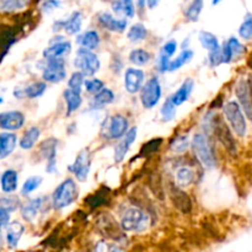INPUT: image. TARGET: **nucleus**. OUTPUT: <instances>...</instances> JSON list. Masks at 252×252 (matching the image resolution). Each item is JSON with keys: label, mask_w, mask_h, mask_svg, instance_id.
Listing matches in <instances>:
<instances>
[{"label": "nucleus", "mask_w": 252, "mask_h": 252, "mask_svg": "<svg viewBox=\"0 0 252 252\" xmlns=\"http://www.w3.org/2000/svg\"><path fill=\"white\" fill-rule=\"evenodd\" d=\"M78 185L73 179L68 177L63 182H61L52 193V206L56 211H62L71 206L78 199Z\"/></svg>", "instance_id": "f257e3e1"}, {"label": "nucleus", "mask_w": 252, "mask_h": 252, "mask_svg": "<svg viewBox=\"0 0 252 252\" xmlns=\"http://www.w3.org/2000/svg\"><path fill=\"white\" fill-rule=\"evenodd\" d=\"M191 147L198 161L206 169H213L217 164L213 147L211 144L208 135L204 133H197L191 140Z\"/></svg>", "instance_id": "f03ea898"}, {"label": "nucleus", "mask_w": 252, "mask_h": 252, "mask_svg": "<svg viewBox=\"0 0 252 252\" xmlns=\"http://www.w3.org/2000/svg\"><path fill=\"white\" fill-rule=\"evenodd\" d=\"M149 224V216L138 207H130V208L126 209L122 218H121V228L123 231L142 233V231L147 230Z\"/></svg>", "instance_id": "7ed1b4c3"}, {"label": "nucleus", "mask_w": 252, "mask_h": 252, "mask_svg": "<svg viewBox=\"0 0 252 252\" xmlns=\"http://www.w3.org/2000/svg\"><path fill=\"white\" fill-rule=\"evenodd\" d=\"M129 129V122L126 116L117 113L106 118L101 127V135L108 140L121 139Z\"/></svg>", "instance_id": "20e7f679"}, {"label": "nucleus", "mask_w": 252, "mask_h": 252, "mask_svg": "<svg viewBox=\"0 0 252 252\" xmlns=\"http://www.w3.org/2000/svg\"><path fill=\"white\" fill-rule=\"evenodd\" d=\"M73 64L85 76L96 75V73L101 68V62L98 59V57L93 51L83 48V47H79Z\"/></svg>", "instance_id": "39448f33"}, {"label": "nucleus", "mask_w": 252, "mask_h": 252, "mask_svg": "<svg viewBox=\"0 0 252 252\" xmlns=\"http://www.w3.org/2000/svg\"><path fill=\"white\" fill-rule=\"evenodd\" d=\"M223 111L224 116H225L226 121L229 122L234 133L238 137H245L246 132H248V125H246L245 116H244V112L241 110L239 102H236V101H229V102H226L224 105Z\"/></svg>", "instance_id": "423d86ee"}, {"label": "nucleus", "mask_w": 252, "mask_h": 252, "mask_svg": "<svg viewBox=\"0 0 252 252\" xmlns=\"http://www.w3.org/2000/svg\"><path fill=\"white\" fill-rule=\"evenodd\" d=\"M140 102L142 106L147 110H152L155 106L159 103L160 98H161V84H160L159 79L157 76H152L143 84L142 89H140Z\"/></svg>", "instance_id": "0eeeda50"}, {"label": "nucleus", "mask_w": 252, "mask_h": 252, "mask_svg": "<svg viewBox=\"0 0 252 252\" xmlns=\"http://www.w3.org/2000/svg\"><path fill=\"white\" fill-rule=\"evenodd\" d=\"M42 79L44 83L59 84L66 79L64 59H44L42 68Z\"/></svg>", "instance_id": "6e6552de"}, {"label": "nucleus", "mask_w": 252, "mask_h": 252, "mask_svg": "<svg viewBox=\"0 0 252 252\" xmlns=\"http://www.w3.org/2000/svg\"><path fill=\"white\" fill-rule=\"evenodd\" d=\"M91 170V153L88 148H84L76 155L73 164L69 166V171L75 176L79 182H85L88 180Z\"/></svg>", "instance_id": "1a4fd4ad"}, {"label": "nucleus", "mask_w": 252, "mask_h": 252, "mask_svg": "<svg viewBox=\"0 0 252 252\" xmlns=\"http://www.w3.org/2000/svg\"><path fill=\"white\" fill-rule=\"evenodd\" d=\"M211 125H212V128H213V130L216 132L218 139L221 142V144L228 149V152H230L231 154H235L236 153L235 140H234L230 129H229V127L226 126V123L224 122L220 117H214L211 120Z\"/></svg>", "instance_id": "9d476101"}, {"label": "nucleus", "mask_w": 252, "mask_h": 252, "mask_svg": "<svg viewBox=\"0 0 252 252\" xmlns=\"http://www.w3.org/2000/svg\"><path fill=\"white\" fill-rule=\"evenodd\" d=\"M236 97L239 100L241 110L252 122V84L241 79L235 88Z\"/></svg>", "instance_id": "9b49d317"}, {"label": "nucleus", "mask_w": 252, "mask_h": 252, "mask_svg": "<svg viewBox=\"0 0 252 252\" xmlns=\"http://www.w3.org/2000/svg\"><path fill=\"white\" fill-rule=\"evenodd\" d=\"M26 122V117L21 111H5L0 113V129L5 132H15L21 129Z\"/></svg>", "instance_id": "f8f14e48"}, {"label": "nucleus", "mask_w": 252, "mask_h": 252, "mask_svg": "<svg viewBox=\"0 0 252 252\" xmlns=\"http://www.w3.org/2000/svg\"><path fill=\"white\" fill-rule=\"evenodd\" d=\"M71 52V43L69 41H65L63 36H59V38H54L51 41L47 48L43 51L44 59H64L66 56H69Z\"/></svg>", "instance_id": "ddd939ff"}, {"label": "nucleus", "mask_w": 252, "mask_h": 252, "mask_svg": "<svg viewBox=\"0 0 252 252\" xmlns=\"http://www.w3.org/2000/svg\"><path fill=\"white\" fill-rule=\"evenodd\" d=\"M138 134V128L132 127L127 130L125 135L121 138V140L118 142V144L115 147V152H113V160H115L116 164H120L125 160L126 155L129 152L130 147H132L133 143L137 139Z\"/></svg>", "instance_id": "4468645a"}, {"label": "nucleus", "mask_w": 252, "mask_h": 252, "mask_svg": "<svg viewBox=\"0 0 252 252\" xmlns=\"http://www.w3.org/2000/svg\"><path fill=\"white\" fill-rule=\"evenodd\" d=\"M57 144L58 140L56 138H48L44 140L39 148V153L47 160L46 171L48 174H57Z\"/></svg>", "instance_id": "2eb2a0df"}, {"label": "nucleus", "mask_w": 252, "mask_h": 252, "mask_svg": "<svg viewBox=\"0 0 252 252\" xmlns=\"http://www.w3.org/2000/svg\"><path fill=\"white\" fill-rule=\"evenodd\" d=\"M83 26V15L79 11H74L68 19L58 20L54 22L53 31L64 30L68 34H78Z\"/></svg>", "instance_id": "dca6fc26"}, {"label": "nucleus", "mask_w": 252, "mask_h": 252, "mask_svg": "<svg viewBox=\"0 0 252 252\" xmlns=\"http://www.w3.org/2000/svg\"><path fill=\"white\" fill-rule=\"evenodd\" d=\"M97 21L103 29L115 33H123L128 26V21L125 17H115L110 12H101L97 16Z\"/></svg>", "instance_id": "f3484780"}, {"label": "nucleus", "mask_w": 252, "mask_h": 252, "mask_svg": "<svg viewBox=\"0 0 252 252\" xmlns=\"http://www.w3.org/2000/svg\"><path fill=\"white\" fill-rule=\"evenodd\" d=\"M145 74L139 68H128L125 73V88L129 94L139 93L144 84Z\"/></svg>", "instance_id": "a211bd4d"}, {"label": "nucleus", "mask_w": 252, "mask_h": 252, "mask_svg": "<svg viewBox=\"0 0 252 252\" xmlns=\"http://www.w3.org/2000/svg\"><path fill=\"white\" fill-rule=\"evenodd\" d=\"M47 91V84L44 81H34L25 88H16L14 90V96L16 98H33L42 97Z\"/></svg>", "instance_id": "6ab92c4d"}, {"label": "nucleus", "mask_w": 252, "mask_h": 252, "mask_svg": "<svg viewBox=\"0 0 252 252\" xmlns=\"http://www.w3.org/2000/svg\"><path fill=\"white\" fill-rule=\"evenodd\" d=\"M193 89H194L193 79H191V78L186 79V80L181 84V86L177 89L176 93H175L174 95L170 96L172 100V102L175 103V106H177V107H179V106L184 105L185 102H187V100H189V96H191Z\"/></svg>", "instance_id": "aec40b11"}, {"label": "nucleus", "mask_w": 252, "mask_h": 252, "mask_svg": "<svg viewBox=\"0 0 252 252\" xmlns=\"http://www.w3.org/2000/svg\"><path fill=\"white\" fill-rule=\"evenodd\" d=\"M19 186V174L15 170H5L0 177V187L4 193H14Z\"/></svg>", "instance_id": "412c9836"}, {"label": "nucleus", "mask_w": 252, "mask_h": 252, "mask_svg": "<svg viewBox=\"0 0 252 252\" xmlns=\"http://www.w3.org/2000/svg\"><path fill=\"white\" fill-rule=\"evenodd\" d=\"M43 206V197H37L25 202L21 206V216L25 220L32 221Z\"/></svg>", "instance_id": "4be33fe9"}, {"label": "nucleus", "mask_w": 252, "mask_h": 252, "mask_svg": "<svg viewBox=\"0 0 252 252\" xmlns=\"http://www.w3.org/2000/svg\"><path fill=\"white\" fill-rule=\"evenodd\" d=\"M111 7L116 15L125 17V19L126 17L132 19L135 15L134 0H113Z\"/></svg>", "instance_id": "5701e85b"}, {"label": "nucleus", "mask_w": 252, "mask_h": 252, "mask_svg": "<svg viewBox=\"0 0 252 252\" xmlns=\"http://www.w3.org/2000/svg\"><path fill=\"white\" fill-rule=\"evenodd\" d=\"M100 34L96 30H88L86 32H84L83 34L76 37V43L80 47L86 49H90V51H94V49L97 48L100 46Z\"/></svg>", "instance_id": "b1692460"}, {"label": "nucleus", "mask_w": 252, "mask_h": 252, "mask_svg": "<svg viewBox=\"0 0 252 252\" xmlns=\"http://www.w3.org/2000/svg\"><path fill=\"white\" fill-rule=\"evenodd\" d=\"M17 145V137L12 132L0 133V158H7Z\"/></svg>", "instance_id": "393cba45"}, {"label": "nucleus", "mask_w": 252, "mask_h": 252, "mask_svg": "<svg viewBox=\"0 0 252 252\" xmlns=\"http://www.w3.org/2000/svg\"><path fill=\"white\" fill-rule=\"evenodd\" d=\"M175 181L179 189H186L191 186L194 181V171L189 166H181L176 170L175 174Z\"/></svg>", "instance_id": "a878e982"}, {"label": "nucleus", "mask_w": 252, "mask_h": 252, "mask_svg": "<svg viewBox=\"0 0 252 252\" xmlns=\"http://www.w3.org/2000/svg\"><path fill=\"white\" fill-rule=\"evenodd\" d=\"M39 135H41V129H39L37 126L30 127L29 129L24 133L21 139H20V148L24 150H31L32 148H34L36 143L38 142Z\"/></svg>", "instance_id": "bb28decb"}, {"label": "nucleus", "mask_w": 252, "mask_h": 252, "mask_svg": "<svg viewBox=\"0 0 252 252\" xmlns=\"http://www.w3.org/2000/svg\"><path fill=\"white\" fill-rule=\"evenodd\" d=\"M63 96L66 103V115L68 116L76 112L81 107V105H83V97H81L80 93L66 89V90H64Z\"/></svg>", "instance_id": "cd10ccee"}, {"label": "nucleus", "mask_w": 252, "mask_h": 252, "mask_svg": "<svg viewBox=\"0 0 252 252\" xmlns=\"http://www.w3.org/2000/svg\"><path fill=\"white\" fill-rule=\"evenodd\" d=\"M198 39L201 46L203 47L204 49H207L209 53H212V52H217L220 49V43H219L218 38H217L212 32L201 31L198 33Z\"/></svg>", "instance_id": "c85d7f7f"}, {"label": "nucleus", "mask_w": 252, "mask_h": 252, "mask_svg": "<svg viewBox=\"0 0 252 252\" xmlns=\"http://www.w3.org/2000/svg\"><path fill=\"white\" fill-rule=\"evenodd\" d=\"M22 234H24V225L21 223H19V221H14V223L7 225L6 241L10 248H15L17 245Z\"/></svg>", "instance_id": "c756f323"}, {"label": "nucleus", "mask_w": 252, "mask_h": 252, "mask_svg": "<svg viewBox=\"0 0 252 252\" xmlns=\"http://www.w3.org/2000/svg\"><path fill=\"white\" fill-rule=\"evenodd\" d=\"M194 56V52L189 48H185L182 49L181 53L174 59V61L170 62L169 65V71H176L179 69H181L182 66H185L186 64H189V62L192 61Z\"/></svg>", "instance_id": "7c9ffc66"}, {"label": "nucleus", "mask_w": 252, "mask_h": 252, "mask_svg": "<svg viewBox=\"0 0 252 252\" xmlns=\"http://www.w3.org/2000/svg\"><path fill=\"white\" fill-rule=\"evenodd\" d=\"M128 59H129V62L133 64V65L144 66L147 65V64L150 62V59H152V54H150L147 49L134 48L130 51L129 56H128Z\"/></svg>", "instance_id": "2f4dec72"}, {"label": "nucleus", "mask_w": 252, "mask_h": 252, "mask_svg": "<svg viewBox=\"0 0 252 252\" xmlns=\"http://www.w3.org/2000/svg\"><path fill=\"white\" fill-rule=\"evenodd\" d=\"M147 36H148L147 27H145L143 24H140V22L130 26L127 32L128 41L132 42V43H139V42L144 41V39L147 38Z\"/></svg>", "instance_id": "473e14b6"}, {"label": "nucleus", "mask_w": 252, "mask_h": 252, "mask_svg": "<svg viewBox=\"0 0 252 252\" xmlns=\"http://www.w3.org/2000/svg\"><path fill=\"white\" fill-rule=\"evenodd\" d=\"M203 0H192L189 6H187V9L185 10V16H186V19L191 22L198 21L199 15H201L202 10H203Z\"/></svg>", "instance_id": "72a5a7b5"}, {"label": "nucleus", "mask_w": 252, "mask_h": 252, "mask_svg": "<svg viewBox=\"0 0 252 252\" xmlns=\"http://www.w3.org/2000/svg\"><path fill=\"white\" fill-rule=\"evenodd\" d=\"M189 147H191V140L186 134L179 135L170 143V149L174 154H184L189 150Z\"/></svg>", "instance_id": "f704fd0d"}, {"label": "nucleus", "mask_w": 252, "mask_h": 252, "mask_svg": "<svg viewBox=\"0 0 252 252\" xmlns=\"http://www.w3.org/2000/svg\"><path fill=\"white\" fill-rule=\"evenodd\" d=\"M43 182V177L42 176H31L24 182L22 185V189H21V196L27 197L29 194H31L32 192L36 191L37 189H39V186L42 185Z\"/></svg>", "instance_id": "c9c22d12"}, {"label": "nucleus", "mask_w": 252, "mask_h": 252, "mask_svg": "<svg viewBox=\"0 0 252 252\" xmlns=\"http://www.w3.org/2000/svg\"><path fill=\"white\" fill-rule=\"evenodd\" d=\"M176 111L177 106H175V103L172 102L171 97L167 98L164 102V105L161 106V110H160V115H161L162 122H170V121L174 120L176 117Z\"/></svg>", "instance_id": "e433bc0d"}, {"label": "nucleus", "mask_w": 252, "mask_h": 252, "mask_svg": "<svg viewBox=\"0 0 252 252\" xmlns=\"http://www.w3.org/2000/svg\"><path fill=\"white\" fill-rule=\"evenodd\" d=\"M113 101H115V94L108 88H103L102 90L94 95V102L96 105H110Z\"/></svg>", "instance_id": "4c0bfd02"}, {"label": "nucleus", "mask_w": 252, "mask_h": 252, "mask_svg": "<svg viewBox=\"0 0 252 252\" xmlns=\"http://www.w3.org/2000/svg\"><path fill=\"white\" fill-rule=\"evenodd\" d=\"M84 81H85V75L79 70L74 71L68 80V89L81 94V90H83V86H84Z\"/></svg>", "instance_id": "58836bf2"}, {"label": "nucleus", "mask_w": 252, "mask_h": 252, "mask_svg": "<svg viewBox=\"0 0 252 252\" xmlns=\"http://www.w3.org/2000/svg\"><path fill=\"white\" fill-rule=\"evenodd\" d=\"M29 2L30 0H2L0 9L5 12H12L16 11V10L24 9Z\"/></svg>", "instance_id": "ea45409f"}, {"label": "nucleus", "mask_w": 252, "mask_h": 252, "mask_svg": "<svg viewBox=\"0 0 252 252\" xmlns=\"http://www.w3.org/2000/svg\"><path fill=\"white\" fill-rule=\"evenodd\" d=\"M84 88H85V90L88 91L89 94L95 95V94H97L98 91H101L105 88V84H103L102 80H100V79L97 78L85 79V81H84Z\"/></svg>", "instance_id": "a19ab883"}, {"label": "nucleus", "mask_w": 252, "mask_h": 252, "mask_svg": "<svg viewBox=\"0 0 252 252\" xmlns=\"http://www.w3.org/2000/svg\"><path fill=\"white\" fill-rule=\"evenodd\" d=\"M20 201L19 197L12 196V194H7V196L1 197L0 198V207L6 209L7 212H14L19 208Z\"/></svg>", "instance_id": "79ce46f5"}, {"label": "nucleus", "mask_w": 252, "mask_h": 252, "mask_svg": "<svg viewBox=\"0 0 252 252\" xmlns=\"http://www.w3.org/2000/svg\"><path fill=\"white\" fill-rule=\"evenodd\" d=\"M239 34L244 39H252V15H246L245 20L239 27Z\"/></svg>", "instance_id": "37998d69"}, {"label": "nucleus", "mask_w": 252, "mask_h": 252, "mask_svg": "<svg viewBox=\"0 0 252 252\" xmlns=\"http://www.w3.org/2000/svg\"><path fill=\"white\" fill-rule=\"evenodd\" d=\"M226 44H228L229 48H230L231 53H233V57L238 56V54H241L244 51H245L244 46L240 43V41H239L236 37H230V38L226 41Z\"/></svg>", "instance_id": "c03bdc74"}, {"label": "nucleus", "mask_w": 252, "mask_h": 252, "mask_svg": "<svg viewBox=\"0 0 252 252\" xmlns=\"http://www.w3.org/2000/svg\"><path fill=\"white\" fill-rule=\"evenodd\" d=\"M62 6L61 0H44L43 4L41 5V10L43 14H51L54 10L59 9Z\"/></svg>", "instance_id": "a18cd8bd"}, {"label": "nucleus", "mask_w": 252, "mask_h": 252, "mask_svg": "<svg viewBox=\"0 0 252 252\" xmlns=\"http://www.w3.org/2000/svg\"><path fill=\"white\" fill-rule=\"evenodd\" d=\"M176 51H177V42L175 41V39H170V41H167L166 43L162 46L161 52H160V53L165 54V56L171 58V57L176 53Z\"/></svg>", "instance_id": "49530a36"}, {"label": "nucleus", "mask_w": 252, "mask_h": 252, "mask_svg": "<svg viewBox=\"0 0 252 252\" xmlns=\"http://www.w3.org/2000/svg\"><path fill=\"white\" fill-rule=\"evenodd\" d=\"M96 252H123V250L121 248H118V246L112 245V244L101 241L96 246Z\"/></svg>", "instance_id": "de8ad7c7"}, {"label": "nucleus", "mask_w": 252, "mask_h": 252, "mask_svg": "<svg viewBox=\"0 0 252 252\" xmlns=\"http://www.w3.org/2000/svg\"><path fill=\"white\" fill-rule=\"evenodd\" d=\"M170 62H171V58H170V57L160 53V56H159V71L160 73H166V71H169Z\"/></svg>", "instance_id": "09e8293b"}, {"label": "nucleus", "mask_w": 252, "mask_h": 252, "mask_svg": "<svg viewBox=\"0 0 252 252\" xmlns=\"http://www.w3.org/2000/svg\"><path fill=\"white\" fill-rule=\"evenodd\" d=\"M10 221V212L0 207V229L6 226Z\"/></svg>", "instance_id": "8fccbe9b"}, {"label": "nucleus", "mask_w": 252, "mask_h": 252, "mask_svg": "<svg viewBox=\"0 0 252 252\" xmlns=\"http://www.w3.org/2000/svg\"><path fill=\"white\" fill-rule=\"evenodd\" d=\"M159 1L160 0H147V5L149 9H154V7L158 6Z\"/></svg>", "instance_id": "3c124183"}, {"label": "nucleus", "mask_w": 252, "mask_h": 252, "mask_svg": "<svg viewBox=\"0 0 252 252\" xmlns=\"http://www.w3.org/2000/svg\"><path fill=\"white\" fill-rule=\"evenodd\" d=\"M135 4L139 10H144L145 5H147V0H135Z\"/></svg>", "instance_id": "603ef678"}, {"label": "nucleus", "mask_w": 252, "mask_h": 252, "mask_svg": "<svg viewBox=\"0 0 252 252\" xmlns=\"http://www.w3.org/2000/svg\"><path fill=\"white\" fill-rule=\"evenodd\" d=\"M221 1H223V0H212V5H213V6H216V5L220 4Z\"/></svg>", "instance_id": "864d4df0"}, {"label": "nucleus", "mask_w": 252, "mask_h": 252, "mask_svg": "<svg viewBox=\"0 0 252 252\" xmlns=\"http://www.w3.org/2000/svg\"><path fill=\"white\" fill-rule=\"evenodd\" d=\"M2 245V238H1V234H0V248H1Z\"/></svg>", "instance_id": "5fc2aeb1"}, {"label": "nucleus", "mask_w": 252, "mask_h": 252, "mask_svg": "<svg viewBox=\"0 0 252 252\" xmlns=\"http://www.w3.org/2000/svg\"><path fill=\"white\" fill-rule=\"evenodd\" d=\"M2 102H4V98H2V96H0V105H1Z\"/></svg>", "instance_id": "6e6d98bb"}, {"label": "nucleus", "mask_w": 252, "mask_h": 252, "mask_svg": "<svg viewBox=\"0 0 252 252\" xmlns=\"http://www.w3.org/2000/svg\"><path fill=\"white\" fill-rule=\"evenodd\" d=\"M0 159H1V158H0Z\"/></svg>", "instance_id": "4d7b16f0"}]
</instances>
